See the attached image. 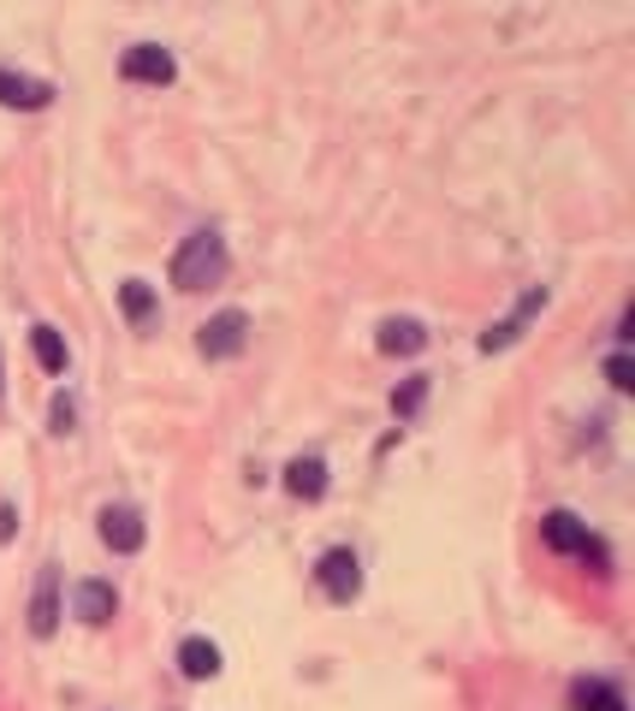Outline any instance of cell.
I'll return each mask as SVG.
<instances>
[{
  "label": "cell",
  "mask_w": 635,
  "mask_h": 711,
  "mask_svg": "<svg viewBox=\"0 0 635 711\" xmlns=\"http://www.w3.org/2000/svg\"><path fill=\"white\" fill-rule=\"evenodd\" d=\"M576 700H582V711H624V693L606 688V682H582Z\"/></svg>",
  "instance_id": "obj_15"
},
{
  "label": "cell",
  "mask_w": 635,
  "mask_h": 711,
  "mask_svg": "<svg viewBox=\"0 0 635 711\" xmlns=\"http://www.w3.org/2000/svg\"><path fill=\"white\" fill-rule=\"evenodd\" d=\"M60 629V569L54 563H42V576H37V599H30V634L48 640Z\"/></svg>",
  "instance_id": "obj_5"
},
{
  "label": "cell",
  "mask_w": 635,
  "mask_h": 711,
  "mask_svg": "<svg viewBox=\"0 0 635 711\" xmlns=\"http://www.w3.org/2000/svg\"><path fill=\"white\" fill-rule=\"evenodd\" d=\"M244 338H250V315H244V308H220V315L202 326L196 344H202V356H209V362H226V356L244 351Z\"/></svg>",
  "instance_id": "obj_2"
},
{
  "label": "cell",
  "mask_w": 635,
  "mask_h": 711,
  "mask_svg": "<svg viewBox=\"0 0 635 711\" xmlns=\"http://www.w3.org/2000/svg\"><path fill=\"white\" fill-rule=\"evenodd\" d=\"M0 386H7V368H0Z\"/></svg>",
  "instance_id": "obj_21"
},
{
  "label": "cell",
  "mask_w": 635,
  "mask_h": 711,
  "mask_svg": "<svg viewBox=\"0 0 635 711\" xmlns=\"http://www.w3.org/2000/svg\"><path fill=\"white\" fill-rule=\"evenodd\" d=\"M54 427H60V433L72 427V397H54Z\"/></svg>",
  "instance_id": "obj_19"
},
{
  "label": "cell",
  "mask_w": 635,
  "mask_h": 711,
  "mask_svg": "<svg viewBox=\"0 0 635 711\" xmlns=\"http://www.w3.org/2000/svg\"><path fill=\"white\" fill-rule=\"evenodd\" d=\"M30 351H37V362L48 374H65V338L54 326H37V333H30Z\"/></svg>",
  "instance_id": "obj_14"
},
{
  "label": "cell",
  "mask_w": 635,
  "mask_h": 711,
  "mask_svg": "<svg viewBox=\"0 0 635 711\" xmlns=\"http://www.w3.org/2000/svg\"><path fill=\"white\" fill-rule=\"evenodd\" d=\"M54 101V83H42V78H24V72H0V108H24V113H37Z\"/></svg>",
  "instance_id": "obj_7"
},
{
  "label": "cell",
  "mask_w": 635,
  "mask_h": 711,
  "mask_svg": "<svg viewBox=\"0 0 635 711\" xmlns=\"http://www.w3.org/2000/svg\"><path fill=\"white\" fill-rule=\"evenodd\" d=\"M72 611H78V622H90V629H101L113 611H119V599H113V587L108 581H78L72 587Z\"/></svg>",
  "instance_id": "obj_8"
},
{
  "label": "cell",
  "mask_w": 635,
  "mask_h": 711,
  "mask_svg": "<svg viewBox=\"0 0 635 711\" xmlns=\"http://www.w3.org/2000/svg\"><path fill=\"white\" fill-rule=\"evenodd\" d=\"M315 576H321V587H327V599H339V605H351L356 593H363V563H356L351 546H333Z\"/></svg>",
  "instance_id": "obj_3"
},
{
  "label": "cell",
  "mask_w": 635,
  "mask_h": 711,
  "mask_svg": "<svg viewBox=\"0 0 635 711\" xmlns=\"http://www.w3.org/2000/svg\"><path fill=\"white\" fill-rule=\"evenodd\" d=\"M422 344H427V326L422 321H386L381 326V351L386 356H416Z\"/></svg>",
  "instance_id": "obj_13"
},
{
  "label": "cell",
  "mask_w": 635,
  "mask_h": 711,
  "mask_svg": "<svg viewBox=\"0 0 635 711\" xmlns=\"http://www.w3.org/2000/svg\"><path fill=\"white\" fill-rule=\"evenodd\" d=\"M119 303H125V315L131 321H149V308H154V291L143 280H125V291H119Z\"/></svg>",
  "instance_id": "obj_17"
},
{
  "label": "cell",
  "mask_w": 635,
  "mask_h": 711,
  "mask_svg": "<svg viewBox=\"0 0 635 711\" xmlns=\"http://www.w3.org/2000/svg\"><path fill=\"white\" fill-rule=\"evenodd\" d=\"M119 72H125L131 83H173V54L154 48V42H137V48H125Z\"/></svg>",
  "instance_id": "obj_6"
},
{
  "label": "cell",
  "mask_w": 635,
  "mask_h": 711,
  "mask_svg": "<svg viewBox=\"0 0 635 711\" xmlns=\"http://www.w3.org/2000/svg\"><path fill=\"white\" fill-rule=\"evenodd\" d=\"M541 540L553 546V551H582V558H588V551H594L588 528H582L571 510H553V516H546V522H541Z\"/></svg>",
  "instance_id": "obj_10"
},
{
  "label": "cell",
  "mask_w": 635,
  "mask_h": 711,
  "mask_svg": "<svg viewBox=\"0 0 635 711\" xmlns=\"http://www.w3.org/2000/svg\"><path fill=\"white\" fill-rule=\"evenodd\" d=\"M220 280H226V244H220V232H191L173 255V285L202 291V285H220Z\"/></svg>",
  "instance_id": "obj_1"
},
{
  "label": "cell",
  "mask_w": 635,
  "mask_h": 711,
  "mask_svg": "<svg viewBox=\"0 0 635 711\" xmlns=\"http://www.w3.org/2000/svg\"><path fill=\"white\" fill-rule=\"evenodd\" d=\"M606 379H612L617 392H629V386H635V368H629V356H612V362H606Z\"/></svg>",
  "instance_id": "obj_18"
},
{
  "label": "cell",
  "mask_w": 635,
  "mask_h": 711,
  "mask_svg": "<svg viewBox=\"0 0 635 711\" xmlns=\"http://www.w3.org/2000/svg\"><path fill=\"white\" fill-rule=\"evenodd\" d=\"M101 540H108L113 551H143V516L137 510H125V505H108L101 510Z\"/></svg>",
  "instance_id": "obj_9"
},
{
  "label": "cell",
  "mask_w": 635,
  "mask_h": 711,
  "mask_svg": "<svg viewBox=\"0 0 635 711\" xmlns=\"http://www.w3.org/2000/svg\"><path fill=\"white\" fill-rule=\"evenodd\" d=\"M422 397H427V374L404 379V392H392V415H399V421H410V415L422 409Z\"/></svg>",
  "instance_id": "obj_16"
},
{
  "label": "cell",
  "mask_w": 635,
  "mask_h": 711,
  "mask_svg": "<svg viewBox=\"0 0 635 711\" xmlns=\"http://www.w3.org/2000/svg\"><path fill=\"white\" fill-rule=\"evenodd\" d=\"M541 308H546V291L535 285V291H528V297H523L517 308H511V315H505V321H493V326H487V333H482V351L493 356V351H505V344H517V338H523V326H528V321H535V315H541Z\"/></svg>",
  "instance_id": "obj_4"
},
{
  "label": "cell",
  "mask_w": 635,
  "mask_h": 711,
  "mask_svg": "<svg viewBox=\"0 0 635 711\" xmlns=\"http://www.w3.org/2000/svg\"><path fill=\"white\" fill-rule=\"evenodd\" d=\"M179 670L191 676V682H214V676H220V647H214V640H202V634H191L179 647Z\"/></svg>",
  "instance_id": "obj_11"
},
{
  "label": "cell",
  "mask_w": 635,
  "mask_h": 711,
  "mask_svg": "<svg viewBox=\"0 0 635 711\" xmlns=\"http://www.w3.org/2000/svg\"><path fill=\"white\" fill-rule=\"evenodd\" d=\"M12 528H19V516H12V505H0V546L12 540Z\"/></svg>",
  "instance_id": "obj_20"
},
{
  "label": "cell",
  "mask_w": 635,
  "mask_h": 711,
  "mask_svg": "<svg viewBox=\"0 0 635 711\" xmlns=\"http://www.w3.org/2000/svg\"><path fill=\"white\" fill-rule=\"evenodd\" d=\"M285 492L291 498H321V492H327V463H321V457H298L285 468Z\"/></svg>",
  "instance_id": "obj_12"
}]
</instances>
